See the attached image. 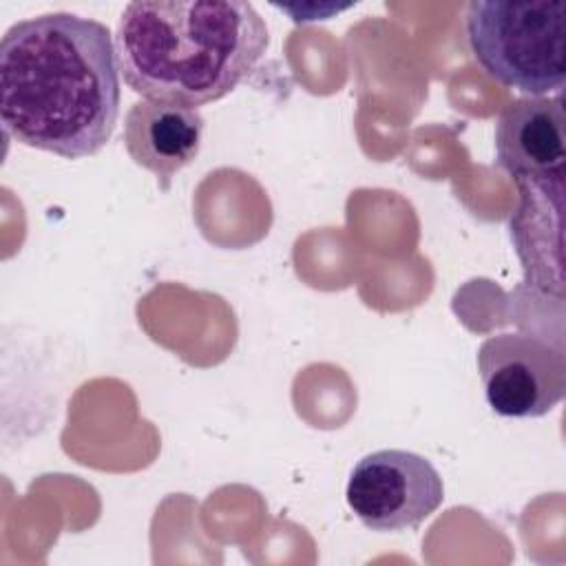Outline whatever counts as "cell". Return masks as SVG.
<instances>
[{"label":"cell","mask_w":566,"mask_h":566,"mask_svg":"<svg viewBox=\"0 0 566 566\" xmlns=\"http://www.w3.org/2000/svg\"><path fill=\"white\" fill-rule=\"evenodd\" d=\"M119 75L106 24L69 11L20 20L0 42L2 128L29 148L91 157L113 137Z\"/></svg>","instance_id":"obj_1"},{"label":"cell","mask_w":566,"mask_h":566,"mask_svg":"<svg viewBox=\"0 0 566 566\" xmlns=\"http://www.w3.org/2000/svg\"><path fill=\"white\" fill-rule=\"evenodd\" d=\"M113 40L133 93L186 108L232 93L270 46L265 20L245 0H135Z\"/></svg>","instance_id":"obj_2"},{"label":"cell","mask_w":566,"mask_h":566,"mask_svg":"<svg viewBox=\"0 0 566 566\" xmlns=\"http://www.w3.org/2000/svg\"><path fill=\"white\" fill-rule=\"evenodd\" d=\"M464 29L473 57L500 84L531 97L564 88V0H473Z\"/></svg>","instance_id":"obj_3"},{"label":"cell","mask_w":566,"mask_h":566,"mask_svg":"<svg viewBox=\"0 0 566 566\" xmlns=\"http://www.w3.org/2000/svg\"><path fill=\"white\" fill-rule=\"evenodd\" d=\"M484 398L504 418H539L566 394L562 340L502 332L482 340L475 354Z\"/></svg>","instance_id":"obj_4"},{"label":"cell","mask_w":566,"mask_h":566,"mask_svg":"<svg viewBox=\"0 0 566 566\" xmlns=\"http://www.w3.org/2000/svg\"><path fill=\"white\" fill-rule=\"evenodd\" d=\"M345 497L371 531L396 533L424 522L444 500L438 469L407 449L367 453L349 473Z\"/></svg>","instance_id":"obj_5"},{"label":"cell","mask_w":566,"mask_h":566,"mask_svg":"<svg viewBox=\"0 0 566 566\" xmlns=\"http://www.w3.org/2000/svg\"><path fill=\"white\" fill-rule=\"evenodd\" d=\"M495 159L517 186L564 184V104L557 97H520L495 124Z\"/></svg>","instance_id":"obj_6"},{"label":"cell","mask_w":566,"mask_h":566,"mask_svg":"<svg viewBox=\"0 0 566 566\" xmlns=\"http://www.w3.org/2000/svg\"><path fill=\"white\" fill-rule=\"evenodd\" d=\"M203 117L197 108L139 99L124 119V146L130 159L157 177L161 190L188 166L201 146Z\"/></svg>","instance_id":"obj_7"}]
</instances>
